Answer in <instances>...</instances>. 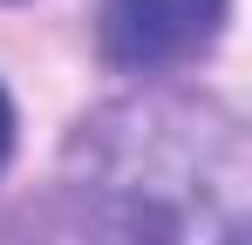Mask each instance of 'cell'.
<instances>
[{
	"mask_svg": "<svg viewBox=\"0 0 252 245\" xmlns=\"http://www.w3.org/2000/svg\"><path fill=\"white\" fill-rule=\"evenodd\" d=\"M14 157V102H7V89H0V170Z\"/></svg>",
	"mask_w": 252,
	"mask_h": 245,
	"instance_id": "cell-3",
	"label": "cell"
},
{
	"mask_svg": "<svg viewBox=\"0 0 252 245\" xmlns=\"http://www.w3.org/2000/svg\"><path fill=\"white\" fill-rule=\"evenodd\" d=\"M28 245H246V143L211 102L143 95L89 116Z\"/></svg>",
	"mask_w": 252,
	"mask_h": 245,
	"instance_id": "cell-1",
	"label": "cell"
},
{
	"mask_svg": "<svg viewBox=\"0 0 252 245\" xmlns=\"http://www.w3.org/2000/svg\"><path fill=\"white\" fill-rule=\"evenodd\" d=\"M225 28V0H102V55L129 75L198 61Z\"/></svg>",
	"mask_w": 252,
	"mask_h": 245,
	"instance_id": "cell-2",
	"label": "cell"
}]
</instances>
